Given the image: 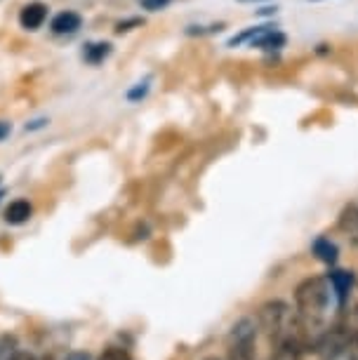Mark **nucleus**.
Masks as SVG:
<instances>
[{"label": "nucleus", "mask_w": 358, "mask_h": 360, "mask_svg": "<svg viewBox=\"0 0 358 360\" xmlns=\"http://www.w3.org/2000/svg\"><path fill=\"white\" fill-rule=\"evenodd\" d=\"M333 299H335V292L330 288L328 278H323V276L304 278L295 288V311H297V316L307 323V328H312L316 335H321Z\"/></svg>", "instance_id": "f257e3e1"}, {"label": "nucleus", "mask_w": 358, "mask_h": 360, "mask_svg": "<svg viewBox=\"0 0 358 360\" xmlns=\"http://www.w3.org/2000/svg\"><path fill=\"white\" fill-rule=\"evenodd\" d=\"M257 330L252 318H241L226 335V360H255L257 356Z\"/></svg>", "instance_id": "f03ea898"}, {"label": "nucleus", "mask_w": 358, "mask_h": 360, "mask_svg": "<svg viewBox=\"0 0 358 360\" xmlns=\"http://www.w3.org/2000/svg\"><path fill=\"white\" fill-rule=\"evenodd\" d=\"M328 281H330V288L335 292V299H337V307L344 309L351 297V292H354V283L356 278L351 271H342V269H335L328 274Z\"/></svg>", "instance_id": "7ed1b4c3"}, {"label": "nucleus", "mask_w": 358, "mask_h": 360, "mask_svg": "<svg viewBox=\"0 0 358 360\" xmlns=\"http://www.w3.org/2000/svg\"><path fill=\"white\" fill-rule=\"evenodd\" d=\"M45 19H47V5L43 3H29L19 12V24L26 31H38L45 24Z\"/></svg>", "instance_id": "20e7f679"}, {"label": "nucleus", "mask_w": 358, "mask_h": 360, "mask_svg": "<svg viewBox=\"0 0 358 360\" xmlns=\"http://www.w3.org/2000/svg\"><path fill=\"white\" fill-rule=\"evenodd\" d=\"M337 229H340L354 245H358V205L356 202H349V205L342 207L340 219H337Z\"/></svg>", "instance_id": "39448f33"}, {"label": "nucleus", "mask_w": 358, "mask_h": 360, "mask_svg": "<svg viewBox=\"0 0 358 360\" xmlns=\"http://www.w3.org/2000/svg\"><path fill=\"white\" fill-rule=\"evenodd\" d=\"M286 33H281L279 29H274V26H264L255 40L250 43V47H260V50H281L283 45H286Z\"/></svg>", "instance_id": "423d86ee"}, {"label": "nucleus", "mask_w": 358, "mask_h": 360, "mask_svg": "<svg viewBox=\"0 0 358 360\" xmlns=\"http://www.w3.org/2000/svg\"><path fill=\"white\" fill-rule=\"evenodd\" d=\"M80 24H83V17L78 15V12L73 10H64L59 12V15L52 19V31L59 33V36H64V33H76L80 29Z\"/></svg>", "instance_id": "0eeeda50"}, {"label": "nucleus", "mask_w": 358, "mask_h": 360, "mask_svg": "<svg viewBox=\"0 0 358 360\" xmlns=\"http://www.w3.org/2000/svg\"><path fill=\"white\" fill-rule=\"evenodd\" d=\"M31 214H33V205L29 200L19 198V200H12L8 210H5V221L12 224V226H19V224L29 221Z\"/></svg>", "instance_id": "6e6552de"}, {"label": "nucleus", "mask_w": 358, "mask_h": 360, "mask_svg": "<svg viewBox=\"0 0 358 360\" xmlns=\"http://www.w3.org/2000/svg\"><path fill=\"white\" fill-rule=\"evenodd\" d=\"M312 252H314L316 259L328 264V266H333V264L337 262V257H340V250H337L335 243L330 240V238H326V236L316 238L314 245H312Z\"/></svg>", "instance_id": "1a4fd4ad"}, {"label": "nucleus", "mask_w": 358, "mask_h": 360, "mask_svg": "<svg viewBox=\"0 0 358 360\" xmlns=\"http://www.w3.org/2000/svg\"><path fill=\"white\" fill-rule=\"evenodd\" d=\"M109 52H111V45L109 43H92V45H87V50H85L83 57L90 64H99L101 59L109 57Z\"/></svg>", "instance_id": "9d476101"}, {"label": "nucleus", "mask_w": 358, "mask_h": 360, "mask_svg": "<svg viewBox=\"0 0 358 360\" xmlns=\"http://www.w3.org/2000/svg\"><path fill=\"white\" fill-rule=\"evenodd\" d=\"M97 360H132V356L120 346H109V349L101 351V356Z\"/></svg>", "instance_id": "9b49d317"}, {"label": "nucleus", "mask_w": 358, "mask_h": 360, "mask_svg": "<svg viewBox=\"0 0 358 360\" xmlns=\"http://www.w3.org/2000/svg\"><path fill=\"white\" fill-rule=\"evenodd\" d=\"M342 358L344 360H358V330H351L349 342H347V346H344Z\"/></svg>", "instance_id": "f8f14e48"}, {"label": "nucleus", "mask_w": 358, "mask_h": 360, "mask_svg": "<svg viewBox=\"0 0 358 360\" xmlns=\"http://www.w3.org/2000/svg\"><path fill=\"white\" fill-rule=\"evenodd\" d=\"M293 360H328V358L323 356V353L312 344V346H307V349L297 351L295 356H293Z\"/></svg>", "instance_id": "ddd939ff"}, {"label": "nucleus", "mask_w": 358, "mask_h": 360, "mask_svg": "<svg viewBox=\"0 0 358 360\" xmlns=\"http://www.w3.org/2000/svg\"><path fill=\"white\" fill-rule=\"evenodd\" d=\"M172 0H141V8L148 10V12H158V10H165Z\"/></svg>", "instance_id": "4468645a"}, {"label": "nucleus", "mask_w": 358, "mask_h": 360, "mask_svg": "<svg viewBox=\"0 0 358 360\" xmlns=\"http://www.w3.org/2000/svg\"><path fill=\"white\" fill-rule=\"evenodd\" d=\"M10 360H38L33 353H29V351H17V353H12V358Z\"/></svg>", "instance_id": "2eb2a0df"}, {"label": "nucleus", "mask_w": 358, "mask_h": 360, "mask_svg": "<svg viewBox=\"0 0 358 360\" xmlns=\"http://www.w3.org/2000/svg\"><path fill=\"white\" fill-rule=\"evenodd\" d=\"M64 360H92V356H90V353H83V351H73Z\"/></svg>", "instance_id": "dca6fc26"}, {"label": "nucleus", "mask_w": 358, "mask_h": 360, "mask_svg": "<svg viewBox=\"0 0 358 360\" xmlns=\"http://www.w3.org/2000/svg\"><path fill=\"white\" fill-rule=\"evenodd\" d=\"M10 134V123H5V120H0V141Z\"/></svg>", "instance_id": "f3484780"}, {"label": "nucleus", "mask_w": 358, "mask_h": 360, "mask_svg": "<svg viewBox=\"0 0 358 360\" xmlns=\"http://www.w3.org/2000/svg\"><path fill=\"white\" fill-rule=\"evenodd\" d=\"M351 309H354V314H356V318H358V302L354 304V307H351Z\"/></svg>", "instance_id": "a211bd4d"}, {"label": "nucleus", "mask_w": 358, "mask_h": 360, "mask_svg": "<svg viewBox=\"0 0 358 360\" xmlns=\"http://www.w3.org/2000/svg\"><path fill=\"white\" fill-rule=\"evenodd\" d=\"M238 3H257V0H238Z\"/></svg>", "instance_id": "6ab92c4d"}, {"label": "nucleus", "mask_w": 358, "mask_h": 360, "mask_svg": "<svg viewBox=\"0 0 358 360\" xmlns=\"http://www.w3.org/2000/svg\"><path fill=\"white\" fill-rule=\"evenodd\" d=\"M205 360H222V358H217V356H210V358H205Z\"/></svg>", "instance_id": "aec40b11"}, {"label": "nucleus", "mask_w": 358, "mask_h": 360, "mask_svg": "<svg viewBox=\"0 0 358 360\" xmlns=\"http://www.w3.org/2000/svg\"><path fill=\"white\" fill-rule=\"evenodd\" d=\"M0 195H3V193H0Z\"/></svg>", "instance_id": "412c9836"}]
</instances>
